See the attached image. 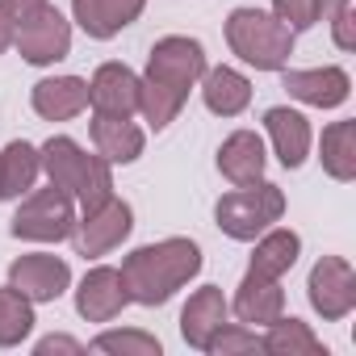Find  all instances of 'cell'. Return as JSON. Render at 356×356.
I'll return each instance as SVG.
<instances>
[{"instance_id":"7402d4cb","label":"cell","mask_w":356,"mask_h":356,"mask_svg":"<svg viewBox=\"0 0 356 356\" xmlns=\"http://www.w3.org/2000/svg\"><path fill=\"white\" fill-rule=\"evenodd\" d=\"M202 97H206L210 113L235 118V113L248 109V101H252V84H248V76H239L235 67H214V72H206Z\"/></svg>"},{"instance_id":"836d02e7","label":"cell","mask_w":356,"mask_h":356,"mask_svg":"<svg viewBox=\"0 0 356 356\" xmlns=\"http://www.w3.org/2000/svg\"><path fill=\"white\" fill-rule=\"evenodd\" d=\"M47 0H9V9L17 13V17H26V13H34V9H42Z\"/></svg>"},{"instance_id":"4316f807","label":"cell","mask_w":356,"mask_h":356,"mask_svg":"<svg viewBox=\"0 0 356 356\" xmlns=\"http://www.w3.org/2000/svg\"><path fill=\"white\" fill-rule=\"evenodd\" d=\"M97 352H130V356H159V339L143 331H105L92 339Z\"/></svg>"},{"instance_id":"e0dca14e","label":"cell","mask_w":356,"mask_h":356,"mask_svg":"<svg viewBox=\"0 0 356 356\" xmlns=\"http://www.w3.org/2000/svg\"><path fill=\"white\" fill-rule=\"evenodd\" d=\"M235 314H239V323H277L281 314H285V293H281V285L273 281V277H260V273H252L248 268V277H243V285H239V293H235Z\"/></svg>"},{"instance_id":"3957f363","label":"cell","mask_w":356,"mask_h":356,"mask_svg":"<svg viewBox=\"0 0 356 356\" xmlns=\"http://www.w3.org/2000/svg\"><path fill=\"white\" fill-rule=\"evenodd\" d=\"M227 42L256 72H281L293 55V30H285L273 13L260 9H235L227 17Z\"/></svg>"},{"instance_id":"ac0fdd59","label":"cell","mask_w":356,"mask_h":356,"mask_svg":"<svg viewBox=\"0 0 356 356\" xmlns=\"http://www.w3.org/2000/svg\"><path fill=\"white\" fill-rule=\"evenodd\" d=\"M222 323H227V298H222L218 285L197 289V293L185 302V310H181V331H185V339H189L193 348H202V352H206L210 335H214Z\"/></svg>"},{"instance_id":"277c9868","label":"cell","mask_w":356,"mask_h":356,"mask_svg":"<svg viewBox=\"0 0 356 356\" xmlns=\"http://www.w3.org/2000/svg\"><path fill=\"white\" fill-rule=\"evenodd\" d=\"M285 214V193L268 181H252V185H239L235 193H227L218 206H214V218L218 227L231 235V239H256L264 235L277 218Z\"/></svg>"},{"instance_id":"6da1fadb","label":"cell","mask_w":356,"mask_h":356,"mask_svg":"<svg viewBox=\"0 0 356 356\" xmlns=\"http://www.w3.org/2000/svg\"><path fill=\"white\" fill-rule=\"evenodd\" d=\"M197 268H202V252L193 239H163V243L130 252L122 260V281H126L130 302L159 306L189 277H197Z\"/></svg>"},{"instance_id":"2e32d148","label":"cell","mask_w":356,"mask_h":356,"mask_svg":"<svg viewBox=\"0 0 356 356\" xmlns=\"http://www.w3.org/2000/svg\"><path fill=\"white\" fill-rule=\"evenodd\" d=\"M147 0H72L76 22L84 26L88 38H113L122 34L138 13H143Z\"/></svg>"},{"instance_id":"d6a6232c","label":"cell","mask_w":356,"mask_h":356,"mask_svg":"<svg viewBox=\"0 0 356 356\" xmlns=\"http://www.w3.org/2000/svg\"><path fill=\"white\" fill-rule=\"evenodd\" d=\"M343 5H352V0H314V17H331V13L343 9Z\"/></svg>"},{"instance_id":"f546056e","label":"cell","mask_w":356,"mask_h":356,"mask_svg":"<svg viewBox=\"0 0 356 356\" xmlns=\"http://www.w3.org/2000/svg\"><path fill=\"white\" fill-rule=\"evenodd\" d=\"M331 34H335V47L339 51H352L356 47V13H352V5H343V9L331 13Z\"/></svg>"},{"instance_id":"8992f818","label":"cell","mask_w":356,"mask_h":356,"mask_svg":"<svg viewBox=\"0 0 356 356\" xmlns=\"http://www.w3.org/2000/svg\"><path fill=\"white\" fill-rule=\"evenodd\" d=\"M76 227V210H72V193H63L59 185L38 189L22 202V210L13 214V235L17 239H34V243H59L67 239Z\"/></svg>"},{"instance_id":"4fadbf2b","label":"cell","mask_w":356,"mask_h":356,"mask_svg":"<svg viewBox=\"0 0 356 356\" xmlns=\"http://www.w3.org/2000/svg\"><path fill=\"white\" fill-rule=\"evenodd\" d=\"M285 88L289 97L314 105V109H335L348 101V72L343 67H314V72H285Z\"/></svg>"},{"instance_id":"4dcf8cb0","label":"cell","mask_w":356,"mask_h":356,"mask_svg":"<svg viewBox=\"0 0 356 356\" xmlns=\"http://www.w3.org/2000/svg\"><path fill=\"white\" fill-rule=\"evenodd\" d=\"M13 34H17V13L9 9V0H0V55L13 47Z\"/></svg>"},{"instance_id":"cb8c5ba5","label":"cell","mask_w":356,"mask_h":356,"mask_svg":"<svg viewBox=\"0 0 356 356\" xmlns=\"http://www.w3.org/2000/svg\"><path fill=\"white\" fill-rule=\"evenodd\" d=\"M260 352H273V356H323V343L306 323L281 314L277 323H268V335L260 339Z\"/></svg>"},{"instance_id":"7c38bea8","label":"cell","mask_w":356,"mask_h":356,"mask_svg":"<svg viewBox=\"0 0 356 356\" xmlns=\"http://www.w3.org/2000/svg\"><path fill=\"white\" fill-rule=\"evenodd\" d=\"M88 105L97 113H122V118H130L138 109V76L126 63L97 67V76L88 84Z\"/></svg>"},{"instance_id":"52a82bcc","label":"cell","mask_w":356,"mask_h":356,"mask_svg":"<svg viewBox=\"0 0 356 356\" xmlns=\"http://www.w3.org/2000/svg\"><path fill=\"white\" fill-rule=\"evenodd\" d=\"M13 47L30 59V63H55L72 51V26L59 17V9L42 5L26 17H17V34H13Z\"/></svg>"},{"instance_id":"ffe728a7","label":"cell","mask_w":356,"mask_h":356,"mask_svg":"<svg viewBox=\"0 0 356 356\" xmlns=\"http://www.w3.org/2000/svg\"><path fill=\"white\" fill-rule=\"evenodd\" d=\"M264 126H268V138H273V147H277V159H281L285 168H302V159H306V151H310V126H306V118H302L298 109L277 105V109L264 113Z\"/></svg>"},{"instance_id":"9c48e42d","label":"cell","mask_w":356,"mask_h":356,"mask_svg":"<svg viewBox=\"0 0 356 356\" xmlns=\"http://www.w3.org/2000/svg\"><path fill=\"white\" fill-rule=\"evenodd\" d=\"M306 289H310V306L323 318H343L356 306V273L339 256H323L310 268V285Z\"/></svg>"},{"instance_id":"1f68e13d","label":"cell","mask_w":356,"mask_h":356,"mask_svg":"<svg viewBox=\"0 0 356 356\" xmlns=\"http://www.w3.org/2000/svg\"><path fill=\"white\" fill-rule=\"evenodd\" d=\"M47 352H84L76 339H67V335H47L42 343H38V356H47Z\"/></svg>"},{"instance_id":"7a4b0ae2","label":"cell","mask_w":356,"mask_h":356,"mask_svg":"<svg viewBox=\"0 0 356 356\" xmlns=\"http://www.w3.org/2000/svg\"><path fill=\"white\" fill-rule=\"evenodd\" d=\"M38 155H42V168H47V176H51V185H59L63 193L80 197L84 210H97V206H105V202L113 197L109 159L80 151V147H76L72 138H63V134L51 138Z\"/></svg>"},{"instance_id":"603a6c76","label":"cell","mask_w":356,"mask_h":356,"mask_svg":"<svg viewBox=\"0 0 356 356\" xmlns=\"http://www.w3.org/2000/svg\"><path fill=\"white\" fill-rule=\"evenodd\" d=\"M318 159H323L327 176H335V181H352V176H356V122L327 126L323 143H318Z\"/></svg>"},{"instance_id":"d4e9b609","label":"cell","mask_w":356,"mask_h":356,"mask_svg":"<svg viewBox=\"0 0 356 356\" xmlns=\"http://www.w3.org/2000/svg\"><path fill=\"white\" fill-rule=\"evenodd\" d=\"M298 252H302V239H298L293 231H268V235L256 243V256H252V273L281 281V277L293 268Z\"/></svg>"},{"instance_id":"30bf717a","label":"cell","mask_w":356,"mask_h":356,"mask_svg":"<svg viewBox=\"0 0 356 356\" xmlns=\"http://www.w3.org/2000/svg\"><path fill=\"white\" fill-rule=\"evenodd\" d=\"M72 281V268L59 260V256H47V252H34V256H17L9 264V285L17 293H26L30 302H55Z\"/></svg>"},{"instance_id":"44dd1931","label":"cell","mask_w":356,"mask_h":356,"mask_svg":"<svg viewBox=\"0 0 356 356\" xmlns=\"http://www.w3.org/2000/svg\"><path fill=\"white\" fill-rule=\"evenodd\" d=\"M42 172V155L30 147V143H9L0 151V197H22L26 189H34Z\"/></svg>"},{"instance_id":"5bb4252c","label":"cell","mask_w":356,"mask_h":356,"mask_svg":"<svg viewBox=\"0 0 356 356\" xmlns=\"http://www.w3.org/2000/svg\"><path fill=\"white\" fill-rule=\"evenodd\" d=\"M92 143H97V155L109 159V163H130L143 155V130L122 118V113H92Z\"/></svg>"},{"instance_id":"5b68a950","label":"cell","mask_w":356,"mask_h":356,"mask_svg":"<svg viewBox=\"0 0 356 356\" xmlns=\"http://www.w3.org/2000/svg\"><path fill=\"white\" fill-rule=\"evenodd\" d=\"M202 76H206V51H202V42H193V38H163V42L151 47L143 80L155 84V88H168V92H176V97L185 101L189 88Z\"/></svg>"},{"instance_id":"d6986e66","label":"cell","mask_w":356,"mask_h":356,"mask_svg":"<svg viewBox=\"0 0 356 356\" xmlns=\"http://www.w3.org/2000/svg\"><path fill=\"white\" fill-rule=\"evenodd\" d=\"M34 109L47 122H67L80 109H88V84L80 76H55L34 84Z\"/></svg>"},{"instance_id":"8fae6325","label":"cell","mask_w":356,"mask_h":356,"mask_svg":"<svg viewBox=\"0 0 356 356\" xmlns=\"http://www.w3.org/2000/svg\"><path fill=\"white\" fill-rule=\"evenodd\" d=\"M130 302L126 293V281H122V268H92L80 289H76V310L88 318V323H109L113 314H122V306Z\"/></svg>"},{"instance_id":"f1b7e54d","label":"cell","mask_w":356,"mask_h":356,"mask_svg":"<svg viewBox=\"0 0 356 356\" xmlns=\"http://www.w3.org/2000/svg\"><path fill=\"white\" fill-rule=\"evenodd\" d=\"M273 17H277L285 30H293V34L318 22V17H314V0H273Z\"/></svg>"},{"instance_id":"ba28073f","label":"cell","mask_w":356,"mask_h":356,"mask_svg":"<svg viewBox=\"0 0 356 356\" xmlns=\"http://www.w3.org/2000/svg\"><path fill=\"white\" fill-rule=\"evenodd\" d=\"M130 227H134L130 222V206L109 197L105 206L84 210V218L72 227V243H76L80 256H105V252H113L130 235Z\"/></svg>"},{"instance_id":"83f0119b","label":"cell","mask_w":356,"mask_h":356,"mask_svg":"<svg viewBox=\"0 0 356 356\" xmlns=\"http://www.w3.org/2000/svg\"><path fill=\"white\" fill-rule=\"evenodd\" d=\"M206 352H214V356H231V352H260V339H256L248 327H227V323H222V327L210 335Z\"/></svg>"},{"instance_id":"9a60e30c","label":"cell","mask_w":356,"mask_h":356,"mask_svg":"<svg viewBox=\"0 0 356 356\" xmlns=\"http://www.w3.org/2000/svg\"><path fill=\"white\" fill-rule=\"evenodd\" d=\"M218 172L231 185L264 181V143H260V134L256 130H235L218 151Z\"/></svg>"},{"instance_id":"484cf974","label":"cell","mask_w":356,"mask_h":356,"mask_svg":"<svg viewBox=\"0 0 356 356\" xmlns=\"http://www.w3.org/2000/svg\"><path fill=\"white\" fill-rule=\"evenodd\" d=\"M34 327V306L26 293H17L13 285L0 289V348H13L30 335Z\"/></svg>"}]
</instances>
